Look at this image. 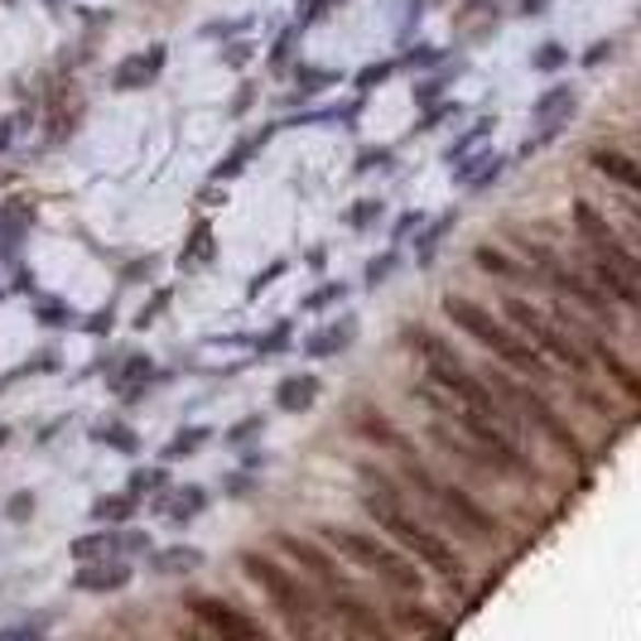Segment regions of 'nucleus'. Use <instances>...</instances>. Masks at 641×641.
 <instances>
[{
  "instance_id": "nucleus-1",
  "label": "nucleus",
  "mask_w": 641,
  "mask_h": 641,
  "mask_svg": "<svg viewBox=\"0 0 641 641\" xmlns=\"http://www.w3.org/2000/svg\"><path fill=\"white\" fill-rule=\"evenodd\" d=\"M357 478H362V512L381 526V536H391L420 570L449 579V584H463L468 579V564L463 554L449 546V536H439L434 526H425L415 512L405 506V492L401 482L386 473L381 463H357Z\"/></svg>"
},
{
  "instance_id": "nucleus-2",
  "label": "nucleus",
  "mask_w": 641,
  "mask_h": 641,
  "mask_svg": "<svg viewBox=\"0 0 641 641\" xmlns=\"http://www.w3.org/2000/svg\"><path fill=\"white\" fill-rule=\"evenodd\" d=\"M241 574H247L256 588H265V598H271L275 613L289 622L295 641H337L347 632L343 618L329 608V598H323L309 579L289 574L281 560H271V554L247 550V554H241Z\"/></svg>"
},
{
  "instance_id": "nucleus-3",
  "label": "nucleus",
  "mask_w": 641,
  "mask_h": 641,
  "mask_svg": "<svg viewBox=\"0 0 641 641\" xmlns=\"http://www.w3.org/2000/svg\"><path fill=\"white\" fill-rule=\"evenodd\" d=\"M415 401H430L434 410H439V420H449V425L463 434L468 444H473L482 473L512 478V482H536V478H540V468H536V458L526 454V444L516 439V434L506 430V425H497V420H488V415H478V410L449 401V396H444L439 386H430V381L415 386Z\"/></svg>"
},
{
  "instance_id": "nucleus-4",
  "label": "nucleus",
  "mask_w": 641,
  "mask_h": 641,
  "mask_svg": "<svg viewBox=\"0 0 641 641\" xmlns=\"http://www.w3.org/2000/svg\"><path fill=\"white\" fill-rule=\"evenodd\" d=\"M444 319H449L458 333L473 337L478 347H488V353L497 357L506 371H516V377H536V381H554V362L540 357L536 347H530L526 337L512 329V323L497 319L492 309H482L478 299H468V295H444Z\"/></svg>"
},
{
  "instance_id": "nucleus-5",
  "label": "nucleus",
  "mask_w": 641,
  "mask_h": 641,
  "mask_svg": "<svg viewBox=\"0 0 641 641\" xmlns=\"http://www.w3.org/2000/svg\"><path fill=\"white\" fill-rule=\"evenodd\" d=\"M275 546H281L289 560L299 564V570L309 574V584L319 588L323 598H329V608L343 618V627H353V632H362V637H371V641H391L386 637V622H381V613H371V603L357 594L353 584H347V574L337 570V564L323 554L313 540H299V536H289V530H281L275 536Z\"/></svg>"
},
{
  "instance_id": "nucleus-6",
  "label": "nucleus",
  "mask_w": 641,
  "mask_h": 641,
  "mask_svg": "<svg viewBox=\"0 0 641 641\" xmlns=\"http://www.w3.org/2000/svg\"><path fill=\"white\" fill-rule=\"evenodd\" d=\"M482 381L497 391V401L516 415V425L536 430L540 439L550 444V449H560V454H570V458H579V463H584V439H579L574 425L546 401V396L536 391V386H526L516 371H497V367H482Z\"/></svg>"
},
{
  "instance_id": "nucleus-7",
  "label": "nucleus",
  "mask_w": 641,
  "mask_h": 641,
  "mask_svg": "<svg viewBox=\"0 0 641 641\" xmlns=\"http://www.w3.org/2000/svg\"><path fill=\"white\" fill-rule=\"evenodd\" d=\"M401 473H405L410 488H415L420 497H425L430 512H439L444 522L458 526V530H463V536L492 540V536H497V530H502V526H497V516H492L488 506H482V502L473 497V492H468V488H458V482H449V478H439L430 463H420L415 454L401 458Z\"/></svg>"
},
{
  "instance_id": "nucleus-8",
  "label": "nucleus",
  "mask_w": 641,
  "mask_h": 641,
  "mask_svg": "<svg viewBox=\"0 0 641 641\" xmlns=\"http://www.w3.org/2000/svg\"><path fill=\"white\" fill-rule=\"evenodd\" d=\"M323 540H329L343 560H353L367 574H377L386 588H396V594H420V588H425L420 564L410 560L401 546H386L381 536H367V530H357V526H323Z\"/></svg>"
},
{
  "instance_id": "nucleus-9",
  "label": "nucleus",
  "mask_w": 641,
  "mask_h": 641,
  "mask_svg": "<svg viewBox=\"0 0 641 641\" xmlns=\"http://www.w3.org/2000/svg\"><path fill=\"white\" fill-rule=\"evenodd\" d=\"M516 247H522V256L530 261V275L536 281H546L554 295H564V299H574L579 309L588 313V319H598L603 329H618V305H613L608 295L594 285V275L584 271V265H570V261H560L554 251L546 247V241H530V237H516Z\"/></svg>"
},
{
  "instance_id": "nucleus-10",
  "label": "nucleus",
  "mask_w": 641,
  "mask_h": 641,
  "mask_svg": "<svg viewBox=\"0 0 641 641\" xmlns=\"http://www.w3.org/2000/svg\"><path fill=\"white\" fill-rule=\"evenodd\" d=\"M502 313H506V323H512V329L522 333L540 357H550V362H554V367L574 371V377H588V371H594V357H588L584 347H579L574 337L550 319V313H540L536 305H526V299H506Z\"/></svg>"
},
{
  "instance_id": "nucleus-11",
  "label": "nucleus",
  "mask_w": 641,
  "mask_h": 641,
  "mask_svg": "<svg viewBox=\"0 0 641 641\" xmlns=\"http://www.w3.org/2000/svg\"><path fill=\"white\" fill-rule=\"evenodd\" d=\"M188 613H193V622H198L213 641H271L256 618H247L237 603H227V598H217V594H193L188 598Z\"/></svg>"
},
{
  "instance_id": "nucleus-12",
  "label": "nucleus",
  "mask_w": 641,
  "mask_h": 641,
  "mask_svg": "<svg viewBox=\"0 0 641 641\" xmlns=\"http://www.w3.org/2000/svg\"><path fill=\"white\" fill-rule=\"evenodd\" d=\"M579 112V88L574 82H554V88H546L536 96V106H530V116H536V136H530L522 145V154H540L546 145H554L570 130V121Z\"/></svg>"
},
{
  "instance_id": "nucleus-13",
  "label": "nucleus",
  "mask_w": 641,
  "mask_h": 641,
  "mask_svg": "<svg viewBox=\"0 0 641 641\" xmlns=\"http://www.w3.org/2000/svg\"><path fill=\"white\" fill-rule=\"evenodd\" d=\"M72 560L92 564V560H126L136 550H150V536L145 530H130V526H106V530H92V536H78L72 540Z\"/></svg>"
},
{
  "instance_id": "nucleus-14",
  "label": "nucleus",
  "mask_w": 641,
  "mask_h": 641,
  "mask_svg": "<svg viewBox=\"0 0 641 641\" xmlns=\"http://www.w3.org/2000/svg\"><path fill=\"white\" fill-rule=\"evenodd\" d=\"M588 169L641 203V160H632L627 150H618V145H594V150H588Z\"/></svg>"
},
{
  "instance_id": "nucleus-15",
  "label": "nucleus",
  "mask_w": 641,
  "mask_h": 641,
  "mask_svg": "<svg viewBox=\"0 0 641 641\" xmlns=\"http://www.w3.org/2000/svg\"><path fill=\"white\" fill-rule=\"evenodd\" d=\"M473 265L488 281H502V285H526V281H536L530 275V265L526 261H516L506 247H492V241H482V247H473Z\"/></svg>"
},
{
  "instance_id": "nucleus-16",
  "label": "nucleus",
  "mask_w": 641,
  "mask_h": 641,
  "mask_svg": "<svg viewBox=\"0 0 641 641\" xmlns=\"http://www.w3.org/2000/svg\"><path fill=\"white\" fill-rule=\"evenodd\" d=\"M126 584H130L126 560H92L72 574V588H78V594H121Z\"/></svg>"
},
{
  "instance_id": "nucleus-17",
  "label": "nucleus",
  "mask_w": 641,
  "mask_h": 641,
  "mask_svg": "<svg viewBox=\"0 0 641 641\" xmlns=\"http://www.w3.org/2000/svg\"><path fill=\"white\" fill-rule=\"evenodd\" d=\"M164 58H169V48H164V44L145 48V54H130L126 64L116 68L112 88H116V92H136V88H150V82L164 72Z\"/></svg>"
},
{
  "instance_id": "nucleus-18",
  "label": "nucleus",
  "mask_w": 641,
  "mask_h": 641,
  "mask_svg": "<svg viewBox=\"0 0 641 641\" xmlns=\"http://www.w3.org/2000/svg\"><path fill=\"white\" fill-rule=\"evenodd\" d=\"M106 386H112L121 401H140V396H150V386H154V362L145 353L121 357V367L112 371V381H106Z\"/></svg>"
},
{
  "instance_id": "nucleus-19",
  "label": "nucleus",
  "mask_w": 641,
  "mask_h": 641,
  "mask_svg": "<svg viewBox=\"0 0 641 641\" xmlns=\"http://www.w3.org/2000/svg\"><path fill=\"white\" fill-rule=\"evenodd\" d=\"M319 396H323V381L309 377V371L275 381V410H285V415H305V410L319 405Z\"/></svg>"
},
{
  "instance_id": "nucleus-20",
  "label": "nucleus",
  "mask_w": 641,
  "mask_h": 641,
  "mask_svg": "<svg viewBox=\"0 0 641 641\" xmlns=\"http://www.w3.org/2000/svg\"><path fill=\"white\" fill-rule=\"evenodd\" d=\"M353 337H357V319L347 313V319H337V323H329V329H319V333L305 337V357L329 362L337 353H347V347H353Z\"/></svg>"
},
{
  "instance_id": "nucleus-21",
  "label": "nucleus",
  "mask_w": 641,
  "mask_h": 641,
  "mask_svg": "<svg viewBox=\"0 0 641 641\" xmlns=\"http://www.w3.org/2000/svg\"><path fill=\"white\" fill-rule=\"evenodd\" d=\"M203 564H208V554L198 546H164L150 554V574H160V579H188V574H198Z\"/></svg>"
},
{
  "instance_id": "nucleus-22",
  "label": "nucleus",
  "mask_w": 641,
  "mask_h": 641,
  "mask_svg": "<svg viewBox=\"0 0 641 641\" xmlns=\"http://www.w3.org/2000/svg\"><path fill=\"white\" fill-rule=\"evenodd\" d=\"M357 434H367L371 444H381V449H391V454H401V458L415 454V449H410V439H405V434L396 430L391 420L381 415V410H371V405H362V410H357Z\"/></svg>"
},
{
  "instance_id": "nucleus-23",
  "label": "nucleus",
  "mask_w": 641,
  "mask_h": 641,
  "mask_svg": "<svg viewBox=\"0 0 641 641\" xmlns=\"http://www.w3.org/2000/svg\"><path fill=\"white\" fill-rule=\"evenodd\" d=\"M208 502L213 497L203 488H179V492H169V497L154 502V512H164L174 526H188V522H198V516L208 512Z\"/></svg>"
},
{
  "instance_id": "nucleus-24",
  "label": "nucleus",
  "mask_w": 641,
  "mask_h": 641,
  "mask_svg": "<svg viewBox=\"0 0 641 641\" xmlns=\"http://www.w3.org/2000/svg\"><path fill=\"white\" fill-rule=\"evenodd\" d=\"M213 256H217L213 222H193L188 237H184V251H179V265H184V271H208Z\"/></svg>"
},
{
  "instance_id": "nucleus-25",
  "label": "nucleus",
  "mask_w": 641,
  "mask_h": 641,
  "mask_svg": "<svg viewBox=\"0 0 641 641\" xmlns=\"http://www.w3.org/2000/svg\"><path fill=\"white\" fill-rule=\"evenodd\" d=\"M136 512H140L136 492H116V497H96L92 502V522H102V526H126Z\"/></svg>"
},
{
  "instance_id": "nucleus-26",
  "label": "nucleus",
  "mask_w": 641,
  "mask_h": 641,
  "mask_svg": "<svg viewBox=\"0 0 641 641\" xmlns=\"http://www.w3.org/2000/svg\"><path fill=\"white\" fill-rule=\"evenodd\" d=\"M208 439H213V430H208V425H184V430H179V434H174V439H169V444H164L160 463H164V468H169V463H179V458L198 454V449H203V444H208Z\"/></svg>"
},
{
  "instance_id": "nucleus-27",
  "label": "nucleus",
  "mask_w": 641,
  "mask_h": 641,
  "mask_svg": "<svg viewBox=\"0 0 641 641\" xmlns=\"http://www.w3.org/2000/svg\"><path fill=\"white\" fill-rule=\"evenodd\" d=\"M381 217H386V203L381 198H357L353 208H347V227H353V232H371Z\"/></svg>"
},
{
  "instance_id": "nucleus-28",
  "label": "nucleus",
  "mask_w": 641,
  "mask_h": 641,
  "mask_svg": "<svg viewBox=\"0 0 641 641\" xmlns=\"http://www.w3.org/2000/svg\"><path fill=\"white\" fill-rule=\"evenodd\" d=\"M92 439H96V444H112V449H121V454H136V449H140L136 430H130V425H116V420H112V425H96Z\"/></svg>"
},
{
  "instance_id": "nucleus-29",
  "label": "nucleus",
  "mask_w": 641,
  "mask_h": 641,
  "mask_svg": "<svg viewBox=\"0 0 641 641\" xmlns=\"http://www.w3.org/2000/svg\"><path fill=\"white\" fill-rule=\"evenodd\" d=\"M289 337H295V323L281 319L271 333H261V337H256V353H261V357H281V353H289V347H295Z\"/></svg>"
},
{
  "instance_id": "nucleus-30",
  "label": "nucleus",
  "mask_w": 641,
  "mask_h": 641,
  "mask_svg": "<svg viewBox=\"0 0 641 641\" xmlns=\"http://www.w3.org/2000/svg\"><path fill=\"white\" fill-rule=\"evenodd\" d=\"M265 136H271V130H261V136L241 140V145H237V154H232V160H222V164H217V179H232V174H241V169H247V164H251V154H256V145H265Z\"/></svg>"
},
{
  "instance_id": "nucleus-31",
  "label": "nucleus",
  "mask_w": 641,
  "mask_h": 641,
  "mask_svg": "<svg viewBox=\"0 0 641 641\" xmlns=\"http://www.w3.org/2000/svg\"><path fill=\"white\" fill-rule=\"evenodd\" d=\"M48 613L44 618H24V622H15V627H0V641H44L48 637Z\"/></svg>"
},
{
  "instance_id": "nucleus-32",
  "label": "nucleus",
  "mask_w": 641,
  "mask_h": 641,
  "mask_svg": "<svg viewBox=\"0 0 641 641\" xmlns=\"http://www.w3.org/2000/svg\"><path fill=\"white\" fill-rule=\"evenodd\" d=\"M564 64H570V48H564V44H540L536 48V54H530V68H536V72H560Z\"/></svg>"
},
{
  "instance_id": "nucleus-33",
  "label": "nucleus",
  "mask_w": 641,
  "mask_h": 641,
  "mask_svg": "<svg viewBox=\"0 0 641 641\" xmlns=\"http://www.w3.org/2000/svg\"><path fill=\"white\" fill-rule=\"evenodd\" d=\"M295 82H299V92H329L333 82H337V72L313 68V64H299V68H295Z\"/></svg>"
},
{
  "instance_id": "nucleus-34",
  "label": "nucleus",
  "mask_w": 641,
  "mask_h": 641,
  "mask_svg": "<svg viewBox=\"0 0 641 641\" xmlns=\"http://www.w3.org/2000/svg\"><path fill=\"white\" fill-rule=\"evenodd\" d=\"M30 309H34V319H39V323H48V329H64V323L72 319V309H64V299H48V295L34 299Z\"/></svg>"
},
{
  "instance_id": "nucleus-35",
  "label": "nucleus",
  "mask_w": 641,
  "mask_h": 641,
  "mask_svg": "<svg viewBox=\"0 0 641 641\" xmlns=\"http://www.w3.org/2000/svg\"><path fill=\"white\" fill-rule=\"evenodd\" d=\"M396 68H401V58H386V64H367V68L357 72V88H362V92H371L377 82H391V78H396Z\"/></svg>"
},
{
  "instance_id": "nucleus-36",
  "label": "nucleus",
  "mask_w": 641,
  "mask_h": 641,
  "mask_svg": "<svg viewBox=\"0 0 641 641\" xmlns=\"http://www.w3.org/2000/svg\"><path fill=\"white\" fill-rule=\"evenodd\" d=\"M337 299H347V285L343 281H329L323 289H313V295L305 299V313H323L329 305H337Z\"/></svg>"
},
{
  "instance_id": "nucleus-37",
  "label": "nucleus",
  "mask_w": 641,
  "mask_h": 641,
  "mask_svg": "<svg viewBox=\"0 0 641 641\" xmlns=\"http://www.w3.org/2000/svg\"><path fill=\"white\" fill-rule=\"evenodd\" d=\"M169 488V473L164 468H136V473H130V492H164Z\"/></svg>"
},
{
  "instance_id": "nucleus-38",
  "label": "nucleus",
  "mask_w": 641,
  "mask_h": 641,
  "mask_svg": "<svg viewBox=\"0 0 641 641\" xmlns=\"http://www.w3.org/2000/svg\"><path fill=\"white\" fill-rule=\"evenodd\" d=\"M396 275V251H386V256H371L367 261V285L377 289V285H386Z\"/></svg>"
},
{
  "instance_id": "nucleus-39",
  "label": "nucleus",
  "mask_w": 641,
  "mask_h": 641,
  "mask_svg": "<svg viewBox=\"0 0 641 641\" xmlns=\"http://www.w3.org/2000/svg\"><path fill=\"white\" fill-rule=\"evenodd\" d=\"M449 227H454V213H444V217H439V222H434V227H430V232H425V237H420V256H425V261H430V256H434V247H439V241H444V237H449Z\"/></svg>"
},
{
  "instance_id": "nucleus-40",
  "label": "nucleus",
  "mask_w": 641,
  "mask_h": 641,
  "mask_svg": "<svg viewBox=\"0 0 641 641\" xmlns=\"http://www.w3.org/2000/svg\"><path fill=\"white\" fill-rule=\"evenodd\" d=\"M261 430H265V415H247V425L227 430V444H247L251 434H261Z\"/></svg>"
},
{
  "instance_id": "nucleus-41",
  "label": "nucleus",
  "mask_w": 641,
  "mask_h": 641,
  "mask_svg": "<svg viewBox=\"0 0 641 641\" xmlns=\"http://www.w3.org/2000/svg\"><path fill=\"white\" fill-rule=\"evenodd\" d=\"M281 275H285V261H275V265H271V271H261V275H256V281H251V285H247V295H251V299H256V295H261V289H265V285H275V281H281Z\"/></svg>"
},
{
  "instance_id": "nucleus-42",
  "label": "nucleus",
  "mask_w": 641,
  "mask_h": 641,
  "mask_svg": "<svg viewBox=\"0 0 641 641\" xmlns=\"http://www.w3.org/2000/svg\"><path fill=\"white\" fill-rule=\"evenodd\" d=\"M10 522H24V516H34V492H15V502L5 506Z\"/></svg>"
},
{
  "instance_id": "nucleus-43",
  "label": "nucleus",
  "mask_w": 641,
  "mask_h": 641,
  "mask_svg": "<svg viewBox=\"0 0 641 641\" xmlns=\"http://www.w3.org/2000/svg\"><path fill=\"white\" fill-rule=\"evenodd\" d=\"M333 5H337V0H305V5H299V24H313L319 15H329Z\"/></svg>"
},
{
  "instance_id": "nucleus-44",
  "label": "nucleus",
  "mask_w": 641,
  "mask_h": 641,
  "mask_svg": "<svg viewBox=\"0 0 641 641\" xmlns=\"http://www.w3.org/2000/svg\"><path fill=\"white\" fill-rule=\"evenodd\" d=\"M164 305H169V289H160V295H154V305H150V309H145L140 319H136V329H150V323L164 313Z\"/></svg>"
},
{
  "instance_id": "nucleus-45",
  "label": "nucleus",
  "mask_w": 641,
  "mask_h": 641,
  "mask_svg": "<svg viewBox=\"0 0 641 641\" xmlns=\"http://www.w3.org/2000/svg\"><path fill=\"white\" fill-rule=\"evenodd\" d=\"M613 48H618V44H613V39H603V44H594V48H588V54H584V68H598V64H608V58H613Z\"/></svg>"
},
{
  "instance_id": "nucleus-46",
  "label": "nucleus",
  "mask_w": 641,
  "mask_h": 641,
  "mask_svg": "<svg viewBox=\"0 0 641 641\" xmlns=\"http://www.w3.org/2000/svg\"><path fill=\"white\" fill-rule=\"evenodd\" d=\"M550 0H522V15H546Z\"/></svg>"
},
{
  "instance_id": "nucleus-47",
  "label": "nucleus",
  "mask_w": 641,
  "mask_h": 641,
  "mask_svg": "<svg viewBox=\"0 0 641 641\" xmlns=\"http://www.w3.org/2000/svg\"><path fill=\"white\" fill-rule=\"evenodd\" d=\"M415 222H425V217H420V213H405V217H401V227H396V232L405 237V232H410V227H415Z\"/></svg>"
},
{
  "instance_id": "nucleus-48",
  "label": "nucleus",
  "mask_w": 641,
  "mask_h": 641,
  "mask_svg": "<svg viewBox=\"0 0 641 641\" xmlns=\"http://www.w3.org/2000/svg\"><path fill=\"white\" fill-rule=\"evenodd\" d=\"M184 641H213V637H208V632H203V627H198V622H193V627H188V632H184Z\"/></svg>"
},
{
  "instance_id": "nucleus-49",
  "label": "nucleus",
  "mask_w": 641,
  "mask_h": 641,
  "mask_svg": "<svg viewBox=\"0 0 641 641\" xmlns=\"http://www.w3.org/2000/svg\"><path fill=\"white\" fill-rule=\"evenodd\" d=\"M627 213H632V222L641 227V203H627Z\"/></svg>"
},
{
  "instance_id": "nucleus-50",
  "label": "nucleus",
  "mask_w": 641,
  "mask_h": 641,
  "mask_svg": "<svg viewBox=\"0 0 641 641\" xmlns=\"http://www.w3.org/2000/svg\"><path fill=\"white\" fill-rule=\"evenodd\" d=\"M5 444H10V425H5V420H0V449H5Z\"/></svg>"
},
{
  "instance_id": "nucleus-51",
  "label": "nucleus",
  "mask_w": 641,
  "mask_h": 641,
  "mask_svg": "<svg viewBox=\"0 0 641 641\" xmlns=\"http://www.w3.org/2000/svg\"><path fill=\"white\" fill-rule=\"evenodd\" d=\"M637 20H641V10H637Z\"/></svg>"
}]
</instances>
